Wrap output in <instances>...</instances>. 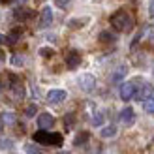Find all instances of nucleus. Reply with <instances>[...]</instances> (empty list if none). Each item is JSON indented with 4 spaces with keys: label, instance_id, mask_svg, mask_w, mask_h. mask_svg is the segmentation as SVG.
<instances>
[{
    "label": "nucleus",
    "instance_id": "obj_27",
    "mask_svg": "<svg viewBox=\"0 0 154 154\" xmlns=\"http://www.w3.org/2000/svg\"><path fill=\"white\" fill-rule=\"evenodd\" d=\"M4 57H6V55H4V51H0V64L4 62Z\"/></svg>",
    "mask_w": 154,
    "mask_h": 154
},
{
    "label": "nucleus",
    "instance_id": "obj_4",
    "mask_svg": "<svg viewBox=\"0 0 154 154\" xmlns=\"http://www.w3.org/2000/svg\"><path fill=\"white\" fill-rule=\"evenodd\" d=\"M53 124H55V119H53V115H49V113H42L40 117H38V128H40V130H49V128H53Z\"/></svg>",
    "mask_w": 154,
    "mask_h": 154
},
{
    "label": "nucleus",
    "instance_id": "obj_16",
    "mask_svg": "<svg viewBox=\"0 0 154 154\" xmlns=\"http://www.w3.org/2000/svg\"><path fill=\"white\" fill-rule=\"evenodd\" d=\"M13 147V141L11 139H0V149L6 150V149H11Z\"/></svg>",
    "mask_w": 154,
    "mask_h": 154
},
{
    "label": "nucleus",
    "instance_id": "obj_13",
    "mask_svg": "<svg viewBox=\"0 0 154 154\" xmlns=\"http://www.w3.org/2000/svg\"><path fill=\"white\" fill-rule=\"evenodd\" d=\"M124 75H126V66H120L119 70L115 72V75H113V81H115V83H119V81L122 79V77H124Z\"/></svg>",
    "mask_w": 154,
    "mask_h": 154
},
{
    "label": "nucleus",
    "instance_id": "obj_32",
    "mask_svg": "<svg viewBox=\"0 0 154 154\" xmlns=\"http://www.w3.org/2000/svg\"><path fill=\"white\" fill-rule=\"evenodd\" d=\"M0 2H10V0H0Z\"/></svg>",
    "mask_w": 154,
    "mask_h": 154
},
{
    "label": "nucleus",
    "instance_id": "obj_2",
    "mask_svg": "<svg viewBox=\"0 0 154 154\" xmlns=\"http://www.w3.org/2000/svg\"><path fill=\"white\" fill-rule=\"evenodd\" d=\"M34 141L42 143V145H57V147H60V145H62V135L60 134H49L47 130H40V132L34 134Z\"/></svg>",
    "mask_w": 154,
    "mask_h": 154
},
{
    "label": "nucleus",
    "instance_id": "obj_5",
    "mask_svg": "<svg viewBox=\"0 0 154 154\" xmlns=\"http://www.w3.org/2000/svg\"><path fill=\"white\" fill-rule=\"evenodd\" d=\"M51 23H53V11L49 6H45L40 13V28H47Z\"/></svg>",
    "mask_w": 154,
    "mask_h": 154
},
{
    "label": "nucleus",
    "instance_id": "obj_8",
    "mask_svg": "<svg viewBox=\"0 0 154 154\" xmlns=\"http://www.w3.org/2000/svg\"><path fill=\"white\" fill-rule=\"evenodd\" d=\"M66 90H51L49 92V94H47V102L49 103H62L64 102V100H66Z\"/></svg>",
    "mask_w": 154,
    "mask_h": 154
},
{
    "label": "nucleus",
    "instance_id": "obj_22",
    "mask_svg": "<svg viewBox=\"0 0 154 154\" xmlns=\"http://www.w3.org/2000/svg\"><path fill=\"white\" fill-rule=\"evenodd\" d=\"M26 152H28V154H43L40 149H36L34 145H28V147H26Z\"/></svg>",
    "mask_w": 154,
    "mask_h": 154
},
{
    "label": "nucleus",
    "instance_id": "obj_23",
    "mask_svg": "<svg viewBox=\"0 0 154 154\" xmlns=\"http://www.w3.org/2000/svg\"><path fill=\"white\" fill-rule=\"evenodd\" d=\"M85 23H87V19H81V21H79V19H75V21L70 23V26H72V28H75V26H83Z\"/></svg>",
    "mask_w": 154,
    "mask_h": 154
},
{
    "label": "nucleus",
    "instance_id": "obj_9",
    "mask_svg": "<svg viewBox=\"0 0 154 154\" xmlns=\"http://www.w3.org/2000/svg\"><path fill=\"white\" fill-rule=\"evenodd\" d=\"M94 83H96V81H94V77L88 75V73L79 77V85H81V88H83V90H87V92H90L92 88H94Z\"/></svg>",
    "mask_w": 154,
    "mask_h": 154
},
{
    "label": "nucleus",
    "instance_id": "obj_3",
    "mask_svg": "<svg viewBox=\"0 0 154 154\" xmlns=\"http://www.w3.org/2000/svg\"><path fill=\"white\" fill-rule=\"evenodd\" d=\"M135 85H137V81H130V83H124L120 87V98L124 102H130L132 98H135V92H137Z\"/></svg>",
    "mask_w": 154,
    "mask_h": 154
},
{
    "label": "nucleus",
    "instance_id": "obj_14",
    "mask_svg": "<svg viewBox=\"0 0 154 154\" xmlns=\"http://www.w3.org/2000/svg\"><path fill=\"white\" fill-rule=\"evenodd\" d=\"M2 120L6 122V124H15V115L13 113H4L2 115Z\"/></svg>",
    "mask_w": 154,
    "mask_h": 154
},
{
    "label": "nucleus",
    "instance_id": "obj_26",
    "mask_svg": "<svg viewBox=\"0 0 154 154\" xmlns=\"http://www.w3.org/2000/svg\"><path fill=\"white\" fill-rule=\"evenodd\" d=\"M149 15H150V19H154V0H150V4H149Z\"/></svg>",
    "mask_w": 154,
    "mask_h": 154
},
{
    "label": "nucleus",
    "instance_id": "obj_10",
    "mask_svg": "<svg viewBox=\"0 0 154 154\" xmlns=\"http://www.w3.org/2000/svg\"><path fill=\"white\" fill-rule=\"evenodd\" d=\"M149 96H150V87H149L147 83H145V85H141V88L135 92V98H137V100H141V102H143V100H147Z\"/></svg>",
    "mask_w": 154,
    "mask_h": 154
},
{
    "label": "nucleus",
    "instance_id": "obj_30",
    "mask_svg": "<svg viewBox=\"0 0 154 154\" xmlns=\"http://www.w3.org/2000/svg\"><path fill=\"white\" fill-rule=\"evenodd\" d=\"M17 2H19V4H25V2H28V0H17Z\"/></svg>",
    "mask_w": 154,
    "mask_h": 154
},
{
    "label": "nucleus",
    "instance_id": "obj_7",
    "mask_svg": "<svg viewBox=\"0 0 154 154\" xmlns=\"http://www.w3.org/2000/svg\"><path fill=\"white\" fill-rule=\"evenodd\" d=\"M66 64L70 70H75L77 66L81 64V55L77 51H70V53H66Z\"/></svg>",
    "mask_w": 154,
    "mask_h": 154
},
{
    "label": "nucleus",
    "instance_id": "obj_17",
    "mask_svg": "<svg viewBox=\"0 0 154 154\" xmlns=\"http://www.w3.org/2000/svg\"><path fill=\"white\" fill-rule=\"evenodd\" d=\"M87 139H88V134H85V132H83V134H79V135L75 137V145H83Z\"/></svg>",
    "mask_w": 154,
    "mask_h": 154
},
{
    "label": "nucleus",
    "instance_id": "obj_11",
    "mask_svg": "<svg viewBox=\"0 0 154 154\" xmlns=\"http://www.w3.org/2000/svg\"><path fill=\"white\" fill-rule=\"evenodd\" d=\"M143 109L147 113H154V96H149L147 100H143Z\"/></svg>",
    "mask_w": 154,
    "mask_h": 154
},
{
    "label": "nucleus",
    "instance_id": "obj_25",
    "mask_svg": "<svg viewBox=\"0 0 154 154\" xmlns=\"http://www.w3.org/2000/svg\"><path fill=\"white\" fill-rule=\"evenodd\" d=\"M11 62H13L15 66H21V64H23V57H19V55H15V57L11 58Z\"/></svg>",
    "mask_w": 154,
    "mask_h": 154
},
{
    "label": "nucleus",
    "instance_id": "obj_15",
    "mask_svg": "<svg viewBox=\"0 0 154 154\" xmlns=\"http://www.w3.org/2000/svg\"><path fill=\"white\" fill-rule=\"evenodd\" d=\"M113 40H115V38L109 32H102V34H100V42H103V43H111Z\"/></svg>",
    "mask_w": 154,
    "mask_h": 154
},
{
    "label": "nucleus",
    "instance_id": "obj_19",
    "mask_svg": "<svg viewBox=\"0 0 154 154\" xmlns=\"http://www.w3.org/2000/svg\"><path fill=\"white\" fill-rule=\"evenodd\" d=\"M102 122H103V115H102V113H98L96 117L92 119V124H94V126H100V124H102Z\"/></svg>",
    "mask_w": 154,
    "mask_h": 154
},
{
    "label": "nucleus",
    "instance_id": "obj_12",
    "mask_svg": "<svg viewBox=\"0 0 154 154\" xmlns=\"http://www.w3.org/2000/svg\"><path fill=\"white\" fill-rule=\"evenodd\" d=\"M100 135L105 137V139H107V137H115V135H117V128H115V126H107V128H103L102 132H100Z\"/></svg>",
    "mask_w": 154,
    "mask_h": 154
},
{
    "label": "nucleus",
    "instance_id": "obj_29",
    "mask_svg": "<svg viewBox=\"0 0 154 154\" xmlns=\"http://www.w3.org/2000/svg\"><path fill=\"white\" fill-rule=\"evenodd\" d=\"M2 128H4V120L0 119V134H2Z\"/></svg>",
    "mask_w": 154,
    "mask_h": 154
},
{
    "label": "nucleus",
    "instance_id": "obj_18",
    "mask_svg": "<svg viewBox=\"0 0 154 154\" xmlns=\"http://www.w3.org/2000/svg\"><path fill=\"white\" fill-rule=\"evenodd\" d=\"M30 11H23V10H17L15 11V17H19V19H26V17H30Z\"/></svg>",
    "mask_w": 154,
    "mask_h": 154
},
{
    "label": "nucleus",
    "instance_id": "obj_1",
    "mask_svg": "<svg viewBox=\"0 0 154 154\" xmlns=\"http://www.w3.org/2000/svg\"><path fill=\"white\" fill-rule=\"evenodd\" d=\"M111 26L115 30H119V32H128V30H132V26H134V19L130 17V13L120 10V11L111 15Z\"/></svg>",
    "mask_w": 154,
    "mask_h": 154
},
{
    "label": "nucleus",
    "instance_id": "obj_21",
    "mask_svg": "<svg viewBox=\"0 0 154 154\" xmlns=\"http://www.w3.org/2000/svg\"><path fill=\"white\" fill-rule=\"evenodd\" d=\"M25 115H26V117H34V115H36V105L32 103V105H28L26 107V111H25Z\"/></svg>",
    "mask_w": 154,
    "mask_h": 154
},
{
    "label": "nucleus",
    "instance_id": "obj_28",
    "mask_svg": "<svg viewBox=\"0 0 154 154\" xmlns=\"http://www.w3.org/2000/svg\"><path fill=\"white\" fill-rule=\"evenodd\" d=\"M2 42H8V38H6V36H2V34H0V43H2Z\"/></svg>",
    "mask_w": 154,
    "mask_h": 154
},
{
    "label": "nucleus",
    "instance_id": "obj_24",
    "mask_svg": "<svg viewBox=\"0 0 154 154\" xmlns=\"http://www.w3.org/2000/svg\"><path fill=\"white\" fill-rule=\"evenodd\" d=\"M68 4H70V0H55V6L57 8H66Z\"/></svg>",
    "mask_w": 154,
    "mask_h": 154
},
{
    "label": "nucleus",
    "instance_id": "obj_20",
    "mask_svg": "<svg viewBox=\"0 0 154 154\" xmlns=\"http://www.w3.org/2000/svg\"><path fill=\"white\" fill-rule=\"evenodd\" d=\"M40 55H42V57H53V55H55V51L43 47V49H40Z\"/></svg>",
    "mask_w": 154,
    "mask_h": 154
},
{
    "label": "nucleus",
    "instance_id": "obj_6",
    "mask_svg": "<svg viewBox=\"0 0 154 154\" xmlns=\"http://www.w3.org/2000/svg\"><path fill=\"white\" fill-rule=\"evenodd\" d=\"M120 122L126 124V126H130V124L135 122V113H134L132 107H124V109L120 111Z\"/></svg>",
    "mask_w": 154,
    "mask_h": 154
},
{
    "label": "nucleus",
    "instance_id": "obj_31",
    "mask_svg": "<svg viewBox=\"0 0 154 154\" xmlns=\"http://www.w3.org/2000/svg\"><path fill=\"white\" fill-rule=\"evenodd\" d=\"M58 154H70V152H58Z\"/></svg>",
    "mask_w": 154,
    "mask_h": 154
}]
</instances>
